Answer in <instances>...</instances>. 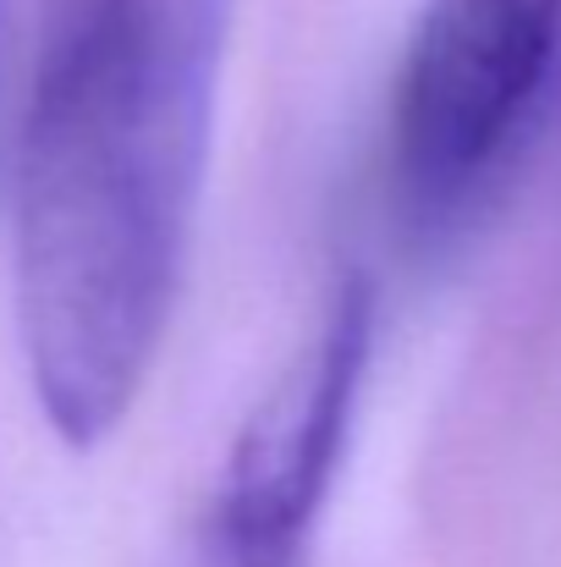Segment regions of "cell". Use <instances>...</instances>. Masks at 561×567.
I'll use <instances>...</instances> for the list:
<instances>
[{"mask_svg":"<svg viewBox=\"0 0 561 567\" xmlns=\"http://www.w3.org/2000/svg\"><path fill=\"white\" fill-rule=\"evenodd\" d=\"M231 0H39L11 166L33 402L94 452L160 364L209 177Z\"/></svg>","mask_w":561,"mask_h":567,"instance_id":"obj_1","label":"cell"},{"mask_svg":"<svg viewBox=\"0 0 561 567\" xmlns=\"http://www.w3.org/2000/svg\"><path fill=\"white\" fill-rule=\"evenodd\" d=\"M561 66V0H418L385 155L418 220H451L496 183Z\"/></svg>","mask_w":561,"mask_h":567,"instance_id":"obj_2","label":"cell"},{"mask_svg":"<svg viewBox=\"0 0 561 567\" xmlns=\"http://www.w3.org/2000/svg\"><path fill=\"white\" fill-rule=\"evenodd\" d=\"M374 359V281L347 276L314 337L237 424L198 518V567H309Z\"/></svg>","mask_w":561,"mask_h":567,"instance_id":"obj_3","label":"cell"}]
</instances>
